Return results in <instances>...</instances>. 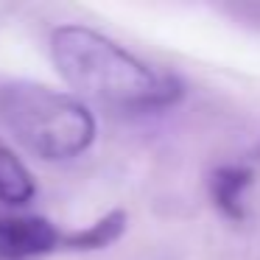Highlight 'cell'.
Listing matches in <instances>:
<instances>
[{
    "instance_id": "cell-4",
    "label": "cell",
    "mask_w": 260,
    "mask_h": 260,
    "mask_svg": "<svg viewBox=\"0 0 260 260\" xmlns=\"http://www.w3.org/2000/svg\"><path fill=\"white\" fill-rule=\"evenodd\" d=\"M252 185V171L243 165H224L210 176V196L213 204L232 221H241L243 215V193Z\"/></svg>"
},
{
    "instance_id": "cell-5",
    "label": "cell",
    "mask_w": 260,
    "mask_h": 260,
    "mask_svg": "<svg viewBox=\"0 0 260 260\" xmlns=\"http://www.w3.org/2000/svg\"><path fill=\"white\" fill-rule=\"evenodd\" d=\"M37 185L31 171L14 157V151L0 146V204L6 207H23L34 199Z\"/></svg>"
},
{
    "instance_id": "cell-1",
    "label": "cell",
    "mask_w": 260,
    "mask_h": 260,
    "mask_svg": "<svg viewBox=\"0 0 260 260\" xmlns=\"http://www.w3.org/2000/svg\"><path fill=\"white\" fill-rule=\"evenodd\" d=\"M51 56L59 76L76 92L104 107L148 112L171 107L182 95L174 76L151 70L118 42L84 25H62L53 31Z\"/></svg>"
},
{
    "instance_id": "cell-7",
    "label": "cell",
    "mask_w": 260,
    "mask_h": 260,
    "mask_svg": "<svg viewBox=\"0 0 260 260\" xmlns=\"http://www.w3.org/2000/svg\"><path fill=\"white\" fill-rule=\"evenodd\" d=\"M257 154H260V148H257Z\"/></svg>"
},
{
    "instance_id": "cell-6",
    "label": "cell",
    "mask_w": 260,
    "mask_h": 260,
    "mask_svg": "<svg viewBox=\"0 0 260 260\" xmlns=\"http://www.w3.org/2000/svg\"><path fill=\"white\" fill-rule=\"evenodd\" d=\"M126 230V213L123 210H112L104 218H98L95 224H90L87 230L79 232H64V249L73 252H92V249H107L109 243H115Z\"/></svg>"
},
{
    "instance_id": "cell-2",
    "label": "cell",
    "mask_w": 260,
    "mask_h": 260,
    "mask_svg": "<svg viewBox=\"0 0 260 260\" xmlns=\"http://www.w3.org/2000/svg\"><path fill=\"white\" fill-rule=\"evenodd\" d=\"M0 123L40 159H73L95 140V118L73 95L31 81H0Z\"/></svg>"
},
{
    "instance_id": "cell-3",
    "label": "cell",
    "mask_w": 260,
    "mask_h": 260,
    "mask_svg": "<svg viewBox=\"0 0 260 260\" xmlns=\"http://www.w3.org/2000/svg\"><path fill=\"white\" fill-rule=\"evenodd\" d=\"M56 249H64V232L48 218L0 213V260H37Z\"/></svg>"
}]
</instances>
